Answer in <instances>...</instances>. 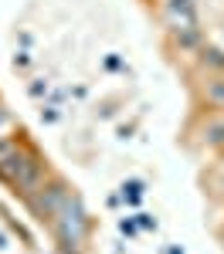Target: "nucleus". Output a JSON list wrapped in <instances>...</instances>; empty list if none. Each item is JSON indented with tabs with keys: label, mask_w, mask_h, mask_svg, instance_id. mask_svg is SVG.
<instances>
[{
	"label": "nucleus",
	"mask_w": 224,
	"mask_h": 254,
	"mask_svg": "<svg viewBox=\"0 0 224 254\" xmlns=\"http://www.w3.org/2000/svg\"><path fill=\"white\" fill-rule=\"evenodd\" d=\"M38 176H41V166H38V163H34L31 156H20L17 166H14V173H10V183H17L20 190H31V187L38 183Z\"/></svg>",
	"instance_id": "nucleus-3"
},
{
	"label": "nucleus",
	"mask_w": 224,
	"mask_h": 254,
	"mask_svg": "<svg viewBox=\"0 0 224 254\" xmlns=\"http://www.w3.org/2000/svg\"><path fill=\"white\" fill-rule=\"evenodd\" d=\"M58 227H61V237H65L68 244H75V241L81 237V227H85V220H81V210L75 207V203H65Z\"/></svg>",
	"instance_id": "nucleus-2"
},
{
	"label": "nucleus",
	"mask_w": 224,
	"mask_h": 254,
	"mask_svg": "<svg viewBox=\"0 0 224 254\" xmlns=\"http://www.w3.org/2000/svg\"><path fill=\"white\" fill-rule=\"evenodd\" d=\"M166 14H170V24L177 27V38L183 44H194L197 41V14H194V3L190 0H170L166 3Z\"/></svg>",
	"instance_id": "nucleus-1"
}]
</instances>
